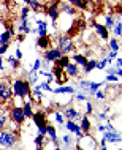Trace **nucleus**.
Masks as SVG:
<instances>
[{"label":"nucleus","instance_id":"nucleus-20","mask_svg":"<svg viewBox=\"0 0 122 150\" xmlns=\"http://www.w3.org/2000/svg\"><path fill=\"white\" fill-rule=\"evenodd\" d=\"M52 92H54V93H73V92H75V88H73V87H59V88H54Z\"/></svg>","mask_w":122,"mask_h":150},{"label":"nucleus","instance_id":"nucleus-32","mask_svg":"<svg viewBox=\"0 0 122 150\" xmlns=\"http://www.w3.org/2000/svg\"><path fill=\"white\" fill-rule=\"evenodd\" d=\"M106 63H108V60H101V62H97V67H95V68H98V70H103V68L106 67Z\"/></svg>","mask_w":122,"mask_h":150},{"label":"nucleus","instance_id":"nucleus-26","mask_svg":"<svg viewBox=\"0 0 122 150\" xmlns=\"http://www.w3.org/2000/svg\"><path fill=\"white\" fill-rule=\"evenodd\" d=\"M8 63L11 65V68H18L19 67V62H18V59H14V57H8Z\"/></svg>","mask_w":122,"mask_h":150},{"label":"nucleus","instance_id":"nucleus-4","mask_svg":"<svg viewBox=\"0 0 122 150\" xmlns=\"http://www.w3.org/2000/svg\"><path fill=\"white\" fill-rule=\"evenodd\" d=\"M10 117L14 120V123L18 125H22L26 122V114H24V108H19V106H14L10 109Z\"/></svg>","mask_w":122,"mask_h":150},{"label":"nucleus","instance_id":"nucleus-28","mask_svg":"<svg viewBox=\"0 0 122 150\" xmlns=\"http://www.w3.org/2000/svg\"><path fill=\"white\" fill-rule=\"evenodd\" d=\"M98 88H100V84H98V82H91V88H89V90H91V93H95Z\"/></svg>","mask_w":122,"mask_h":150},{"label":"nucleus","instance_id":"nucleus-33","mask_svg":"<svg viewBox=\"0 0 122 150\" xmlns=\"http://www.w3.org/2000/svg\"><path fill=\"white\" fill-rule=\"evenodd\" d=\"M5 114H3V112L2 111H0V129H2L3 127H5Z\"/></svg>","mask_w":122,"mask_h":150},{"label":"nucleus","instance_id":"nucleus-45","mask_svg":"<svg viewBox=\"0 0 122 150\" xmlns=\"http://www.w3.org/2000/svg\"><path fill=\"white\" fill-rule=\"evenodd\" d=\"M117 25H119V30H121V33H119V35L122 36V22H121V24H117Z\"/></svg>","mask_w":122,"mask_h":150},{"label":"nucleus","instance_id":"nucleus-9","mask_svg":"<svg viewBox=\"0 0 122 150\" xmlns=\"http://www.w3.org/2000/svg\"><path fill=\"white\" fill-rule=\"evenodd\" d=\"M67 128H68V131H71V133H75L76 136H83V129H81V127H78V125L75 123V120H68L67 122Z\"/></svg>","mask_w":122,"mask_h":150},{"label":"nucleus","instance_id":"nucleus-6","mask_svg":"<svg viewBox=\"0 0 122 150\" xmlns=\"http://www.w3.org/2000/svg\"><path fill=\"white\" fill-rule=\"evenodd\" d=\"M32 119H34L35 125H36L38 128H41V127H46V125H48V122H46V114H44L43 111H36V112H34V115H32Z\"/></svg>","mask_w":122,"mask_h":150},{"label":"nucleus","instance_id":"nucleus-35","mask_svg":"<svg viewBox=\"0 0 122 150\" xmlns=\"http://www.w3.org/2000/svg\"><path fill=\"white\" fill-rule=\"evenodd\" d=\"M40 88H41V90H52V88L49 87V82H44V84H41V86H40Z\"/></svg>","mask_w":122,"mask_h":150},{"label":"nucleus","instance_id":"nucleus-29","mask_svg":"<svg viewBox=\"0 0 122 150\" xmlns=\"http://www.w3.org/2000/svg\"><path fill=\"white\" fill-rule=\"evenodd\" d=\"M56 120H57V123H60V125H63V122H65V119H63L62 112H56Z\"/></svg>","mask_w":122,"mask_h":150},{"label":"nucleus","instance_id":"nucleus-10","mask_svg":"<svg viewBox=\"0 0 122 150\" xmlns=\"http://www.w3.org/2000/svg\"><path fill=\"white\" fill-rule=\"evenodd\" d=\"M103 141H109V142H119V141H122V137L117 134L116 131H109V133H106V134H105Z\"/></svg>","mask_w":122,"mask_h":150},{"label":"nucleus","instance_id":"nucleus-19","mask_svg":"<svg viewBox=\"0 0 122 150\" xmlns=\"http://www.w3.org/2000/svg\"><path fill=\"white\" fill-rule=\"evenodd\" d=\"M68 63H70V59H68L65 54H63L60 59H57V60H56V65H59V67H62V68H65Z\"/></svg>","mask_w":122,"mask_h":150},{"label":"nucleus","instance_id":"nucleus-37","mask_svg":"<svg viewBox=\"0 0 122 150\" xmlns=\"http://www.w3.org/2000/svg\"><path fill=\"white\" fill-rule=\"evenodd\" d=\"M6 49H8V44H2V46H0V55H3V54H5Z\"/></svg>","mask_w":122,"mask_h":150},{"label":"nucleus","instance_id":"nucleus-5","mask_svg":"<svg viewBox=\"0 0 122 150\" xmlns=\"http://www.w3.org/2000/svg\"><path fill=\"white\" fill-rule=\"evenodd\" d=\"M13 95V87L6 81H0V98L2 100H10Z\"/></svg>","mask_w":122,"mask_h":150},{"label":"nucleus","instance_id":"nucleus-25","mask_svg":"<svg viewBox=\"0 0 122 150\" xmlns=\"http://www.w3.org/2000/svg\"><path fill=\"white\" fill-rule=\"evenodd\" d=\"M43 141H44V136L43 134H38L35 137V145H36V149H41L43 147Z\"/></svg>","mask_w":122,"mask_h":150},{"label":"nucleus","instance_id":"nucleus-39","mask_svg":"<svg viewBox=\"0 0 122 150\" xmlns=\"http://www.w3.org/2000/svg\"><path fill=\"white\" fill-rule=\"evenodd\" d=\"M86 112H87V114H92V104L89 103V101H87V104H86Z\"/></svg>","mask_w":122,"mask_h":150},{"label":"nucleus","instance_id":"nucleus-31","mask_svg":"<svg viewBox=\"0 0 122 150\" xmlns=\"http://www.w3.org/2000/svg\"><path fill=\"white\" fill-rule=\"evenodd\" d=\"M109 46H111V49H113V51H117V49H119V44H117V41H116L114 38H113L111 41H109Z\"/></svg>","mask_w":122,"mask_h":150},{"label":"nucleus","instance_id":"nucleus-48","mask_svg":"<svg viewBox=\"0 0 122 150\" xmlns=\"http://www.w3.org/2000/svg\"><path fill=\"white\" fill-rule=\"evenodd\" d=\"M3 5V0H0V6H2Z\"/></svg>","mask_w":122,"mask_h":150},{"label":"nucleus","instance_id":"nucleus-46","mask_svg":"<svg viewBox=\"0 0 122 150\" xmlns=\"http://www.w3.org/2000/svg\"><path fill=\"white\" fill-rule=\"evenodd\" d=\"M117 67H122V59L117 60Z\"/></svg>","mask_w":122,"mask_h":150},{"label":"nucleus","instance_id":"nucleus-12","mask_svg":"<svg viewBox=\"0 0 122 150\" xmlns=\"http://www.w3.org/2000/svg\"><path fill=\"white\" fill-rule=\"evenodd\" d=\"M49 43H51V40H49V36H48V35L40 36V38H38V41H36V44H38V47H41V49H48V47H49Z\"/></svg>","mask_w":122,"mask_h":150},{"label":"nucleus","instance_id":"nucleus-44","mask_svg":"<svg viewBox=\"0 0 122 150\" xmlns=\"http://www.w3.org/2000/svg\"><path fill=\"white\" fill-rule=\"evenodd\" d=\"M98 131H105V127H103V125H98Z\"/></svg>","mask_w":122,"mask_h":150},{"label":"nucleus","instance_id":"nucleus-11","mask_svg":"<svg viewBox=\"0 0 122 150\" xmlns=\"http://www.w3.org/2000/svg\"><path fill=\"white\" fill-rule=\"evenodd\" d=\"M93 27H95L97 33L101 36V40H108V30L105 25H101V24H93Z\"/></svg>","mask_w":122,"mask_h":150},{"label":"nucleus","instance_id":"nucleus-47","mask_svg":"<svg viewBox=\"0 0 122 150\" xmlns=\"http://www.w3.org/2000/svg\"><path fill=\"white\" fill-rule=\"evenodd\" d=\"M116 73H117V74H119V76H121V78H122V70H117Z\"/></svg>","mask_w":122,"mask_h":150},{"label":"nucleus","instance_id":"nucleus-50","mask_svg":"<svg viewBox=\"0 0 122 150\" xmlns=\"http://www.w3.org/2000/svg\"><path fill=\"white\" fill-rule=\"evenodd\" d=\"M121 3H122V0H121Z\"/></svg>","mask_w":122,"mask_h":150},{"label":"nucleus","instance_id":"nucleus-36","mask_svg":"<svg viewBox=\"0 0 122 150\" xmlns=\"http://www.w3.org/2000/svg\"><path fill=\"white\" fill-rule=\"evenodd\" d=\"M40 67H41V62H40V60H35V65H34V68H32V70L38 71V70H40Z\"/></svg>","mask_w":122,"mask_h":150},{"label":"nucleus","instance_id":"nucleus-1","mask_svg":"<svg viewBox=\"0 0 122 150\" xmlns=\"http://www.w3.org/2000/svg\"><path fill=\"white\" fill-rule=\"evenodd\" d=\"M13 93L18 98H26L30 93V84L29 81H22V79H16L13 82Z\"/></svg>","mask_w":122,"mask_h":150},{"label":"nucleus","instance_id":"nucleus-43","mask_svg":"<svg viewBox=\"0 0 122 150\" xmlns=\"http://www.w3.org/2000/svg\"><path fill=\"white\" fill-rule=\"evenodd\" d=\"M63 142H65V144H67V145H68V144H70V142H71V139H70V136H63Z\"/></svg>","mask_w":122,"mask_h":150},{"label":"nucleus","instance_id":"nucleus-2","mask_svg":"<svg viewBox=\"0 0 122 150\" xmlns=\"http://www.w3.org/2000/svg\"><path fill=\"white\" fill-rule=\"evenodd\" d=\"M57 43H59V49L62 51V54H68V52H71L73 47H75V41H73V38H70L68 35L59 36Z\"/></svg>","mask_w":122,"mask_h":150},{"label":"nucleus","instance_id":"nucleus-34","mask_svg":"<svg viewBox=\"0 0 122 150\" xmlns=\"http://www.w3.org/2000/svg\"><path fill=\"white\" fill-rule=\"evenodd\" d=\"M29 3H30V6L34 8V10H40V3L36 2V0H30Z\"/></svg>","mask_w":122,"mask_h":150},{"label":"nucleus","instance_id":"nucleus-16","mask_svg":"<svg viewBox=\"0 0 122 150\" xmlns=\"http://www.w3.org/2000/svg\"><path fill=\"white\" fill-rule=\"evenodd\" d=\"M46 134L51 137V141H52L54 144L57 142V134H56V129H54V127H51V125H48V127H46ZM56 145H57V144H56Z\"/></svg>","mask_w":122,"mask_h":150},{"label":"nucleus","instance_id":"nucleus-30","mask_svg":"<svg viewBox=\"0 0 122 150\" xmlns=\"http://www.w3.org/2000/svg\"><path fill=\"white\" fill-rule=\"evenodd\" d=\"M27 14H29V8L24 6L22 11H21V19H22V21H26V19H27Z\"/></svg>","mask_w":122,"mask_h":150},{"label":"nucleus","instance_id":"nucleus-23","mask_svg":"<svg viewBox=\"0 0 122 150\" xmlns=\"http://www.w3.org/2000/svg\"><path fill=\"white\" fill-rule=\"evenodd\" d=\"M95 67H97V62H95V60H87V63L84 65V70H86V73H89V71H92Z\"/></svg>","mask_w":122,"mask_h":150},{"label":"nucleus","instance_id":"nucleus-18","mask_svg":"<svg viewBox=\"0 0 122 150\" xmlns=\"http://www.w3.org/2000/svg\"><path fill=\"white\" fill-rule=\"evenodd\" d=\"M73 62L81 65V67H84V65L87 63V59L84 57V55H81V54H75V55H73Z\"/></svg>","mask_w":122,"mask_h":150},{"label":"nucleus","instance_id":"nucleus-17","mask_svg":"<svg viewBox=\"0 0 122 150\" xmlns=\"http://www.w3.org/2000/svg\"><path fill=\"white\" fill-rule=\"evenodd\" d=\"M36 25H38V35L44 36L46 35V29H48V24L44 21H36Z\"/></svg>","mask_w":122,"mask_h":150},{"label":"nucleus","instance_id":"nucleus-21","mask_svg":"<svg viewBox=\"0 0 122 150\" xmlns=\"http://www.w3.org/2000/svg\"><path fill=\"white\" fill-rule=\"evenodd\" d=\"M81 129H83V131H86V133H89V129H91V122H89L87 117H84L83 122H81Z\"/></svg>","mask_w":122,"mask_h":150},{"label":"nucleus","instance_id":"nucleus-13","mask_svg":"<svg viewBox=\"0 0 122 150\" xmlns=\"http://www.w3.org/2000/svg\"><path fill=\"white\" fill-rule=\"evenodd\" d=\"M65 71H67V74L70 76V78L78 76V67H76V63H68L67 67H65Z\"/></svg>","mask_w":122,"mask_h":150},{"label":"nucleus","instance_id":"nucleus-38","mask_svg":"<svg viewBox=\"0 0 122 150\" xmlns=\"http://www.w3.org/2000/svg\"><path fill=\"white\" fill-rule=\"evenodd\" d=\"M106 81H113V82H114V81H117V76H114V73H111V74L106 78Z\"/></svg>","mask_w":122,"mask_h":150},{"label":"nucleus","instance_id":"nucleus-40","mask_svg":"<svg viewBox=\"0 0 122 150\" xmlns=\"http://www.w3.org/2000/svg\"><path fill=\"white\" fill-rule=\"evenodd\" d=\"M95 95H97V98H98V100L105 98V93H103V92H98V90H97V92H95Z\"/></svg>","mask_w":122,"mask_h":150},{"label":"nucleus","instance_id":"nucleus-22","mask_svg":"<svg viewBox=\"0 0 122 150\" xmlns=\"http://www.w3.org/2000/svg\"><path fill=\"white\" fill-rule=\"evenodd\" d=\"M24 114H26V117H32V115H34V112H32V103H30V101H27V103L24 104Z\"/></svg>","mask_w":122,"mask_h":150},{"label":"nucleus","instance_id":"nucleus-15","mask_svg":"<svg viewBox=\"0 0 122 150\" xmlns=\"http://www.w3.org/2000/svg\"><path fill=\"white\" fill-rule=\"evenodd\" d=\"M65 117H67L68 120H76L78 119V111H76V109H73V108H68L67 111H65Z\"/></svg>","mask_w":122,"mask_h":150},{"label":"nucleus","instance_id":"nucleus-8","mask_svg":"<svg viewBox=\"0 0 122 150\" xmlns=\"http://www.w3.org/2000/svg\"><path fill=\"white\" fill-rule=\"evenodd\" d=\"M49 18L52 19V21H56V19L59 18V2H54L51 3L49 8H48V13H46Z\"/></svg>","mask_w":122,"mask_h":150},{"label":"nucleus","instance_id":"nucleus-41","mask_svg":"<svg viewBox=\"0 0 122 150\" xmlns=\"http://www.w3.org/2000/svg\"><path fill=\"white\" fill-rule=\"evenodd\" d=\"M81 86L83 87H91V82H89V81H81Z\"/></svg>","mask_w":122,"mask_h":150},{"label":"nucleus","instance_id":"nucleus-27","mask_svg":"<svg viewBox=\"0 0 122 150\" xmlns=\"http://www.w3.org/2000/svg\"><path fill=\"white\" fill-rule=\"evenodd\" d=\"M105 22H106V27H108V29H113V25H114V19H113V18L106 16V18H105Z\"/></svg>","mask_w":122,"mask_h":150},{"label":"nucleus","instance_id":"nucleus-3","mask_svg":"<svg viewBox=\"0 0 122 150\" xmlns=\"http://www.w3.org/2000/svg\"><path fill=\"white\" fill-rule=\"evenodd\" d=\"M16 144V134L11 131H2L0 133V145L2 147H14Z\"/></svg>","mask_w":122,"mask_h":150},{"label":"nucleus","instance_id":"nucleus-7","mask_svg":"<svg viewBox=\"0 0 122 150\" xmlns=\"http://www.w3.org/2000/svg\"><path fill=\"white\" fill-rule=\"evenodd\" d=\"M62 51L59 49V47H54V49H49V51H46L44 52V59L48 60V62H52V60H57L62 57Z\"/></svg>","mask_w":122,"mask_h":150},{"label":"nucleus","instance_id":"nucleus-49","mask_svg":"<svg viewBox=\"0 0 122 150\" xmlns=\"http://www.w3.org/2000/svg\"><path fill=\"white\" fill-rule=\"evenodd\" d=\"M24 2H26V3H29V2H30V0H24Z\"/></svg>","mask_w":122,"mask_h":150},{"label":"nucleus","instance_id":"nucleus-14","mask_svg":"<svg viewBox=\"0 0 122 150\" xmlns=\"http://www.w3.org/2000/svg\"><path fill=\"white\" fill-rule=\"evenodd\" d=\"M11 32L10 30H6V32H3L2 35H0V46L2 44H10V41H11Z\"/></svg>","mask_w":122,"mask_h":150},{"label":"nucleus","instance_id":"nucleus-42","mask_svg":"<svg viewBox=\"0 0 122 150\" xmlns=\"http://www.w3.org/2000/svg\"><path fill=\"white\" fill-rule=\"evenodd\" d=\"M22 57V51L21 49H16V59H21Z\"/></svg>","mask_w":122,"mask_h":150},{"label":"nucleus","instance_id":"nucleus-24","mask_svg":"<svg viewBox=\"0 0 122 150\" xmlns=\"http://www.w3.org/2000/svg\"><path fill=\"white\" fill-rule=\"evenodd\" d=\"M36 79H38V71L32 70V71L29 73V78H27V81H29V84H34Z\"/></svg>","mask_w":122,"mask_h":150}]
</instances>
